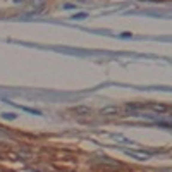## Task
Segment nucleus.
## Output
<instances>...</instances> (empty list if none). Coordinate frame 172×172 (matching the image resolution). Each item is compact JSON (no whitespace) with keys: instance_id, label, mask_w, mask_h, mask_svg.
I'll return each instance as SVG.
<instances>
[{"instance_id":"obj_6","label":"nucleus","mask_w":172,"mask_h":172,"mask_svg":"<svg viewBox=\"0 0 172 172\" xmlns=\"http://www.w3.org/2000/svg\"><path fill=\"white\" fill-rule=\"evenodd\" d=\"M121 36H122V38H131L133 34H131V33H124V34H121Z\"/></svg>"},{"instance_id":"obj_2","label":"nucleus","mask_w":172,"mask_h":172,"mask_svg":"<svg viewBox=\"0 0 172 172\" xmlns=\"http://www.w3.org/2000/svg\"><path fill=\"white\" fill-rule=\"evenodd\" d=\"M86 17H88L86 12H77V14H74V16H71L72 21H83V19H86Z\"/></svg>"},{"instance_id":"obj_1","label":"nucleus","mask_w":172,"mask_h":172,"mask_svg":"<svg viewBox=\"0 0 172 172\" xmlns=\"http://www.w3.org/2000/svg\"><path fill=\"white\" fill-rule=\"evenodd\" d=\"M102 114H105V115L119 114V109H117V107H105V109H102Z\"/></svg>"},{"instance_id":"obj_3","label":"nucleus","mask_w":172,"mask_h":172,"mask_svg":"<svg viewBox=\"0 0 172 172\" xmlns=\"http://www.w3.org/2000/svg\"><path fill=\"white\" fill-rule=\"evenodd\" d=\"M4 117H5V119H14L16 114H4Z\"/></svg>"},{"instance_id":"obj_4","label":"nucleus","mask_w":172,"mask_h":172,"mask_svg":"<svg viewBox=\"0 0 172 172\" xmlns=\"http://www.w3.org/2000/svg\"><path fill=\"white\" fill-rule=\"evenodd\" d=\"M76 112H88V109H84V107H77Z\"/></svg>"},{"instance_id":"obj_5","label":"nucleus","mask_w":172,"mask_h":172,"mask_svg":"<svg viewBox=\"0 0 172 172\" xmlns=\"http://www.w3.org/2000/svg\"><path fill=\"white\" fill-rule=\"evenodd\" d=\"M64 9H76V5H72V4H66Z\"/></svg>"}]
</instances>
